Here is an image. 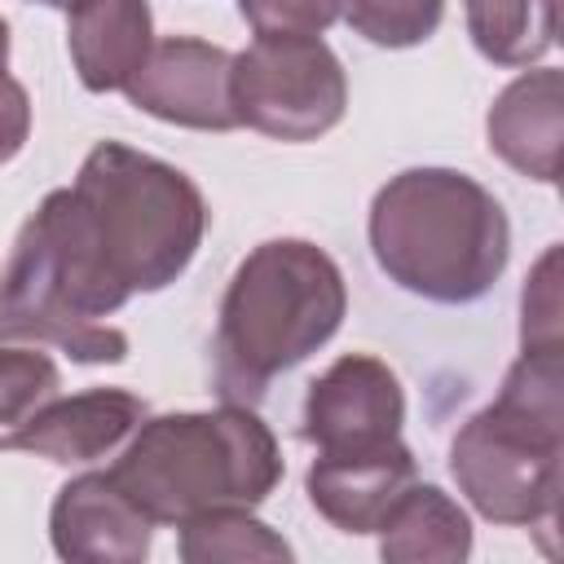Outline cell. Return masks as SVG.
I'll return each instance as SVG.
<instances>
[{"instance_id": "1", "label": "cell", "mask_w": 564, "mask_h": 564, "mask_svg": "<svg viewBox=\"0 0 564 564\" xmlns=\"http://www.w3.org/2000/svg\"><path fill=\"white\" fill-rule=\"evenodd\" d=\"M375 264L432 304H476L511 256L502 203L454 167H405L370 203Z\"/></svg>"}, {"instance_id": "2", "label": "cell", "mask_w": 564, "mask_h": 564, "mask_svg": "<svg viewBox=\"0 0 564 564\" xmlns=\"http://www.w3.org/2000/svg\"><path fill=\"white\" fill-rule=\"evenodd\" d=\"M128 300L70 185L53 189L26 216L0 269V344H53L84 366H115L128 357V335L106 317Z\"/></svg>"}, {"instance_id": "3", "label": "cell", "mask_w": 564, "mask_h": 564, "mask_svg": "<svg viewBox=\"0 0 564 564\" xmlns=\"http://www.w3.org/2000/svg\"><path fill=\"white\" fill-rule=\"evenodd\" d=\"M339 264L304 238H269L234 269L216 326V383L229 401L260 397L278 375L313 357L344 322Z\"/></svg>"}, {"instance_id": "4", "label": "cell", "mask_w": 564, "mask_h": 564, "mask_svg": "<svg viewBox=\"0 0 564 564\" xmlns=\"http://www.w3.org/2000/svg\"><path fill=\"white\" fill-rule=\"evenodd\" d=\"M458 494L494 524H551L564 489V357L520 348L502 392L476 410L454 445Z\"/></svg>"}, {"instance_id": "5", "label": "cell", "mask_w": 564, "mask_h": 564, "mask_svg": "<svg viewBox=\"0 0 564 564\" xmlns=\"http://www.w3.org/2000/svg\"><path fill=\"white\" fill-rule=\"evenodd\" d=\"M110 476L154 524L181 529L216 507L264 502L282 480V449L256 410L225 401L141 419Z\"/></svg>"}, {"instance_id": "6", "label": "cell", "mask_w": 564, "mask_h": 564, "mask_svg": "<svg viewBox=\"0 0 564 564\" xmlns=\"http://www.w3.org/2000/svg\"><path fill=\"white\" fill-rule=\"evenodd\" d=\"M88 234L128 295L172 286L203 247V189L172 163L123 141H101L70 185Z\"/></svg>"}, {"instance_id": "7", "label": "cell", "mask_w": 564, "mask_h": 564, "mask_svg": "<svg viewBox=\"0 0 564 564\" xmlns=\"http://www.w3.org/2000/svg\"><path fill=\"white\" fill-rule=\"evenodd\" d=\"M229 97L238 128L273 141H317L348 110V79L322 35H256L234 53Z\"/></svg>"}, {"instance_id": "8", "label": "cell", "mask_w": 564, "mask_h": 564, "mask_svg": "<svg viewBox=\"0 0 564 564\" xmlns=\"http://www.w3.org/2000/svg\"><path fill=\"white\" fill-rule=\"evenodd\" d=\"M405 423V392L388 361L370 352H348L330 361L304 397V436L317 454L370 449L397 441Z\"/></svg>"}, {"instance_id": "9", "label": "cell", "mask_w": 564, "mask_h": 564, "mask_svg": "<svg viewBox=\"0 0 564 564\" xmlns=\"http://www.w3.org/2000/svg\"><path fill=\"white\" fill-rule=\"evenodd\" d=\"M234 53L207 44L198 35H167L154 40L141 70L128 79V101L163 123L194 128V132H229L238 128L234 97H229Z\"/></svg>"}, {"instance_id": "10", "label": "cell", "mask_w": 564, "mask_h": 564, "mask_svg": "<svg viewBox=\"0 0 564 564\" xmlns=\"http://www.w3.org/2000/svg\"><path fill=\"white\" fill-rule=\"evenodd\" d=\"M154 520L119 489L110 471H84L57 489L48 511V538L62 560L75 564H141L150 555Z\"/></svg>"}, {"instance_id": "11", "label": "cell", "mask_w": 564, "mask_h": 564, "mask_svg": "<svg viewBox=\"0 0 564 564\" xmlns=\"http://www.w3.org/2000/svg\"><path fill=\"white\" fill-rule=\"evenodd\" d=\"M410 480H414V454L397 436L370 449L317 454L304 476V489L313 511L339 533H375Z\"/></svg>"}, {"instance_id": "12", "label": "cell", "mask_w": 564, "mask_h": 564, "mask_svg": "<svg viewBox=\"0 0 564 564\" xmlns=\"http://www.w3.org/2000/svg\"><path fill=\"white\" fill-rule=\"evenodd\" d=\"M145 419V401L123 388H88L75 397H53L18 436L13 449H26L48 463H97L115 454Z\"/></svg>"}, {"instance_id": "13", "label": "cell", "mask_w": 564, "mask_h": 564, "mask_svg": "<svg viewBox=\"0 0 564 564\" xmlns=\"http://www.w3.org/2000/svg\"><path fill=\"white\" fill-rule=\"evenodd\" d=\"M489 150L529 181L551 185L560 176V141H564V79L560 70H524L511 79L489 115H485Z\"/></svg>"}, {"instance_id": "14", "label": "cell", "mask_w": 564, "mask_h": 564, "mask_svg": "<svg viewBox=\"0 0 564 564\" xmlns=\"http://www.w3.org/2000/svg\"><path fill=\"white\" fill-rule=\"evenodd\" d=\"M66 44L88 93H123L154 48L150 0H70Z\"/></svg>"}, {"instance_id": "15", "label": "cell", "mask_w": 564, "mask_h": 564, "mask_svg": "<svg viewBox=\"0 0 564 564\" xmlns=\"http://www.w3.org/2000/svg\"><path fill=\"white\" fill-rule=\"evenodd\" d=\"M375 533L388 564H458L471 555V520L441 485L410 480Z\"/></svg>"}, {"instance_id": "16", "label": "cell", "mask_w": 564, "mask_h": 564, "mask_svg": "<svg viewBox=\"0 0 564 564\" xmlns=\"http://www.w3.org/2000/svg\"><path fill=\"white\" fill-rule=\"evenodd\" d=\"M467 35L494 66H533L555 44V0H467Z\"/></svg>"}, {"instance_id": "17", "label": "cell", "mask_w": 564, "mask_h": 564, "mask_svg": "<svg viewBox=\"0 0 564 564\" xmlns=\"http://www.w3.org/2000/svg\"><path fill=\"white\" fill-rule=\"evenodd\" d=\"M185 564H242V560H295L291 542L273 533L251 507H216L181 524Z\"/></svg>"}, {"instance_id": "18", "label": "cell", "mask_w": 564, "mask_h": 564, "mask_svg": "<svg viewBox=\"0 0 564 564\" xmlns=\"http://www.w3.org/2000/svg\"><path fill=\"white\" fill-rule=\"evenodd\" d=\"M62 375L48 352L0 344V449H13V436L57 397Z\"/></svg>"}, {"instance_id": "19", "label": "cell", "mask_w": 564, "mask_h": 564, "mask_svg": "<svg viewBox=\"0 0 564 564\" xmlns=\"http://www.w3.org/2000/svg\"><path fill=\"white\" fill-rule=\"evenodd\" d=\"M344 22L379 48H414L436 35L445 0H339Z\"/></svg>"}, {"instance_id": "20", "label": "cell", "mask_w": 564, "mask_h": 564, "mask_svg": "<svg viewBox=\"0 0 564 564\" xmlns=\"http://www.w3.org/2000/svg\"><path fill=\"white\" fill-rule=\"evenodd\" d=\"M560 247H551L520 295V348H560Z\"/></svg>"}, {"instance_id": "21", "label": "cell", "mask_w": 564, "mask_h": 564, "mask_svg": "<svg viewBox=\"0 0 564 564\" xmlns=\"http://www.w3.org/2000/svg\"><path fill=\"white\" fill-rule=\"evenodd\" d=\"M256 35H322L339 18V0H238Z\"/></svg>"}, {"instance_id": "22", "label": "cell", "mask_w": 564, "mask_h": 564, "mask_svg": "<svg viewBox=\"0 0 564 564\" xmlns=\"http://www.w3.org/2000/svg\"><path fill=\"white\" fill-rule=\"evenodd\" d=\"M26 137H31V97L9 70H0V163L18 159Z\"/></svg>"}, {"instance_id": "23", "label": "cell", "mask_w": 564, "mask_h": 564, "mask_svg": "<svg viewBox=\"0 0 564 564\" xmlns=\"http://www.w3.org/2000/svg\"><path fill=\"white\" fill-rule=\"evenodd\" d=\"M0 70H9V22L0 18Z\"/></svg>"}, {"instance_id": "24", "label": "cell", "mask_w": 564, "mask_h": 564, "mask_svg": "<svg viewBox=\"0 0 564 564\" xmlns=\"http://www.w3.org/2000/svg\"><path fill=\"white\" fill-rule=\"evenodd\" d=\"M40 4H70V0H40Z\"/></svg>"}]
</instances>
